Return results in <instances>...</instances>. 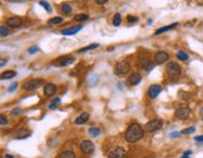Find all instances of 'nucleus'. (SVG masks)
<instances>
[{
	"label": "nucleus",
	"mask_w": 203,
	"mask_h": 158,
	"mask_svg": "<svg viewBox=\"0 0 203 158\" xmlns=\"http://www.w3.org/2000/svg\"><path fill=\"white\" fill-rule=\"evenodd\" d=\"M143 135H144V129H143L142 126L138 124V123L131 124V126L127 128V131H125V133H124L125 141L129 142V143H134V142L140 141L142 138H143Z\"/></svg>",
	"instance_id": "nucleus-1"
},
{
	"label": "nucleus",
	"mask_w": 203,
	"mask_h": 158,
	"mask_svg": "<svg viewBox=\"0 0 203 158\" xmlns=\"http://www.w3.org/2000/svg\"><path fill=\"white\" fill-rule=\"evenodd\" d=\"M75 62V59L74 56H69V55H64V56H59L55 60H53V65L55 67H68L70 64H73Z\"/></svg>",
	"instance_id": "nucleus-2"
},
{
	"label": "nucleus",
	"mask_w": 203,
	"mask_h": 158,
	"mask_svg": "<svg viewBox=\"0 0 203 158\" xmlns=\"http://www.w3.org/2000/svg\"><path fill=\"white\" fill-rule=\"evenodd\" d=\"M129 70H131V64H129V62L122 60V62H119V63L116 65V68H114V74L118 75V77H123V75H125Z\"/></svg>",
	"instance_id": "nucleus-3"
},
{
	"label": "nucleus",
	"mask_w": 203,
	"mask_h": 158,
	"mask_svg": "<svg viewBox=\"0 0 203 158\" xmlns=\"http://www.w3.org/2000/svg\"><path fill=\"white\" fill-rule=\"evenodd\" d=\"M176 117L178 118V119H188V118L191 117V109L186 106V104H181L177 109H176Z\"/></svg>",
	"instance_id": "nucleus-4"
},
{
	"label": "nucleus",
	"mask_w": 203,
	"mask_h": 158,
	"mask_svg": "<svg viewBox=\"0 0 203 158\" xmlns=\"http://www.w3.org/2000/svg\"><path fill=\"white\" fill-rule=\"evenodd\" d=\"M165 72H167L172 78H178L181 75V73H182V69H181V67L177 63L169 62L167 64V67H165Z\"/></svg>",
	"instance_id": "nucleus-5"
},
{
	"label": "nucleus",
	"mask_w": 203,
	"mask_h": 158,
	"mask_svg": "<svg viewBox=\"0 0 203 158\" xmlns=\"http://www.w3.org/2000/svg\"><path fill=\"white\" fill-rule=\"evenodd\" d=\"M43 84H44V81H43V79H31V81H28V82L23 85V88H24V90L31 92V90H36L38 88H40Z\"/></svg>",
	"instance_id": "nucleus-6"
},
{
	"label": "nucleus",
	"mask_w": 203,
	"mask_h": 158,
	"mask_svg": "<svg viewBox=\"0 0 203 158\" xmlns=\"http://www.w3.org/2000/svg\"><path fill=\"white\" fill-rule=\"evenodd\" d=\"M163 121L162 119H153V121H149L144 126V129L147 132H156V131H159L162 127H163Z\"/></svg>",
	"instance_id": "nucleus-7"
},
{
	"label": "nucleus",
	"mask_w": 203,
	"mask_h": 158,
	"mask_svg": "<svg viewBox=\"0 0 203 158\" xmlns=\"http://www.w3.org/2000/svg\"><path fill=\"white\" fill-rule=\"evenodd\" d=\"M125 156H127V152L122 147L112 148L108 152V157L109 158H125Z\"/></svg>",
	"instance_id": "nucleus-8"
},
{
	"label": "nucleus",
	"mask_w": 203,
	"mask_h": 158,
	"mask_svg": "<svg viewBox=\"0 0 203 158\" xmlns=\"http://www.w3.org/2000/svg\"><path fill=\"white\" fill-rule=\"evenodd\" d=\"M169 59V54L164 50H159L154 54V60H156V64H163L165 63Z\"/></svg>",
	"instance_id": "nucleus-9"
},
{
	"label": "nucleus",
	"mask_w": 203,
	"mask_h": 158,
	"mask_svg": "<svg viewBox=\"0 0 203 158\" xmlns=\"http://www.w3.org/2000/svg\"><path fill=\"white\" fill-rule=\"evenodd\" d=\"M79 147H80V151L84 154H90V153H93V151H94V143L91 141H83Z\"/></svg>",
	"instance_id": "nucleus-10"
},
{
	"label": "nucleus",
	"mask_w": 203,
	"mask_h": 158,
	"mask_svg": "<svg viewBox=\"0 0 203 158\" xmlns=\"http://www.w3.org/2000/svg\"><path fill=\"white\" fill-rule=\"evenodd\" d=\"M22 24H23V20L19 16H11L6 20V25L10 28H19L22 27Z\"/></svg>",
	"instance_id": "nucleus-11"
},
{
	"label": "nucleus",
	"mask_w": 203,
	"mask_h": 158,
	"mask_svg": "<svg viewBox=\"0 0 203 158\" xmlns=\"http://www.w3.org/2000/svg\"><path fill=\"white\" fill-rule=\"evenodd\" d=\"M162 92V87L160 85H158V84H153V85H151L149 88H148V92H147V94H148V97L149 98H157L158 97V94Z\"/></svg>",
	"instance_id": "nucleus-12"
},
{
	"label": "nucleus",
	"mask_w": 203,
	"mask_h": 158,
	"mask_svg": "<svg viewBox=\"0 0 203 158\" xmlns=\"http://www.w3.org/2000/svg\"><path fill=\"white\" fill-rule=\"evenodd\" d=\"M140 81H142V75L139 73H137V72L131 73V74H129V77H128V83L131 85H137V84L140 83Z\"/></svg>",
	"instance_id": "nucleus-13"
},
{
	"label": "nucleus",
	"mask_w": 203,
	"mask_h": 158,
	"mask_svg": "<svg viewBox=\"0 0 203 158\" xmlns=\"http://www.w3.org/2000/svg\"><path fill=\"white\" fill-rule=\"evenodd\" d=\"M139 65H140V68L145 69L147 72H149V70H151V69H152L156 64L151 62V59H149V58H140V60H139Z\"/></svg>",
	"instance_id": "nucleus-14"
},
{
	"label": "nucleus",
	"mask_w": 203,
	"mask_h": 158,
	"mask_svg": "<svg viewBox=\"0 0 203 158\" xmlns=\"http://www.w3.org/2000/svg\"><path fill=\"white\" fill-rule=\"evenodd\" d=\"M28 137H30V131H28L25 128H22L14 133V139H25Z\"/></svg>",
	"instance_id": "nucleus-15"
},
{
	"label": "nucleus",
	"mask_w": 203,
	"mask_h": 158,
	"mask_svg": "<svg viewBox=\"0 0 203 158\" xmlns=\"http://www.w3.org/2000/svg\"><path fill=\"white\" fill-rule=\"evenodd\" d=\"M55 92H57V85L53 84V83H47L44 85V95L45 97H51L55 94Z\"/></svg>",
	"instance_id": "nucleus-16"
},
{
	"label": "nucleus",
	"mask_w": 203,
	"mask_h": 158,
	"mask_svg": "<svg viewBox=\"0 0 203 158\" xmlns=\"http://www.w3.org/2000/svg\"><path fill=\"white\" fill-rule=\"evenodd\" d=\"M82 29H83V27H82V25L73 27V28L64 29V30L62 31V34H63V35H65V36H70V35H74V34H77V33H78V31H80Z\"/></svg>",
	"instance_id": "nucleus-17"
},
{
	"label": "nucleus",
	"mask_w": 203,
	"mask_h": 158,
	"mask_svg": "<svg viewBox=\"0 0 203 158\" xmlns=\"http://www.w3.org/2000/svg\"><path fill=\"white\" fill-rule=\"evenodd\" d=\"M88 119H89V113L84 112V113H82L79 117H77V118H75L74 123H75L77 126H82V124L87 123V121H88Z\"/></svg>",
	"instance_id": "nucleus-18"
},
{
	"label": "nucleus",
	"mask_w": 203,
	"mask_h": 158,
	"mask_svg": "<svg viewBox=\"0 0 203 158\" xmlns=\"http://www.w3.org/2000/svg\"><path fill=\"white\" fill-rule=\"evenodd\" d=\"M178 25V23H172L171 25H167V27H162V28H159L158 30H156V35H159V34H162V33H164V31H168V30H172L173 28H176Z\"/></svg>",
	"instance_id": "nucleus-19"
},
{
	"label": "nucleus",
	"mask_w": 203,
	"mask_h": 158,
	"mask_svg": "<svg viewBox=\"0 0 203 158\" xmlns=\"http://www.w3.org/2000/svg\"><path fill=\"white\" fill-rule=\"evenodd\" d=\"M99 45H100V44H98V43H93V44L87 45V47H84V48H80V49L78 50V53H85V52H89V50H93V49H95V48H99Z\"/></svg>",
	"instance_id": "nucleus-20"
},
{
	"label": "nucleus",
	"mask_w": 203,
	"mask_h": 158,
	"mask_svg": "<svg viewBox=\"0 0 203 158\" xmlns=\"http://www.w3.org/2000/svg\"><path fill=\"white\" fill-rule=\"evenodd\" d=\"M60 23H63V18H60V16H54V18H51V19H49L48 20V25H57V24H60Z\"/></svg>",
	"instance_id": "nucleus-21"
},
{
	"label": "nucleus",
	"mask_w": 203,
	"mask_h": 158,
	"mask_svg": "<svg viewBox=\"0 0 203 158\" xmlns=\"http://www.w3.org/2000/svg\"><path fill=\"white\" fill-rule=\"evenodd\" d=\"M58 158H75V154H74V152H73V151H63L58 156Z\"/></svg>",
	"instance_id": "nucleus-22"
},
{
	"label": "nucleus",
	"mask_w": 203,
	"mask_h": 158,
	"mask_svg": "<svg viewBox=\"0 0 203 158\" xmlns=\"http://www.w3.org/2000/svg\"><path fill=\"white\" fill-rule=\"evenodd\" d=\"M176 55H177V58L179 59V60H183V62L188 60V58H189V55H188L186 52H183V50H178Z\"/></svg>",
	"instance_id": "nucleus-23"
},
{
	"label": "nucleus",
	"mask_w": 203,
	"mask_h": 158,
	"mask_svg": "<svg viewBox=\"0 0 203 158\" xmlns=\"http://www.w3.org/2000/svg\"><path fill=\"white\" fill-rule=\"evenodd\" d=\"M15 75H16L15 70H6L2 74V79H10V78H14Z\"/></svg>",
	"instance_id": "nucleus-24"
},
{
	"label": "nucleus",
	"mask_w": 203,
	"mask_h": 158,
	"mask_svg": "<svg viewBox=\"0 0 203 158\" xmlns=\"http://www.w3.org/2000/svg\"><path fill=\"white\" fill-rule=\"evenodd\" d=\"M59 104H60V98H54V99L50 102V104L48 106V108L49 109H55Z\"/></svg>",
	"instance_id": "nucleus-25"
},
{
	"label": "nucleus",
	"mask_w": 203,
	"mask_h": 158,
	"mask_svg": "<svg viewBox=\"0 0 203 158\" xmlns=\"http://www.w3.org/2000/svg\"><path fill=\"white\" fill-rule=\"evenodd\" d=\"M88 133H89L91 137H98V135L100 134V129H99L98 127H91V128H89Z\"/></svg>",
	"instance_id": "nucleus-26"
},
{
	"label": "nucleus",
	"mask_w": 203,
	"mask_h": 158,
	"mask_svg": "<svg viewBox=\"0 0 203 158\" xmlns=\"http://www.w3.org/2000/svg\"><path fill=\"white\" fill-rule=\"evenodd\" d=\"M60 9H62V13H63V14H69V13H71V6H70L69 4H67V3H63L62 6H60Z\"/></svg>",
	"instance_id": "nucleus-27"
},
{
	"label": "nucleus",
	"mask_w": 203,
	"mask_h": 158,
	"mask_svg": "<svg viewBox=\"0 0 203 158\" xmlns=\"http://www.w3.org/2000/svg\"><path fill=\"white\" fill-rule=\"evenodd\" d=\"M120 24H122V16H120V14H116L113 16V25L119 27Z\"/></svg>",
	"instance_id": "nucleus-28"
},
{
	"label": "nucleus",
	"mask_w": 203,
	"mask_h": 158,
	"mask_svg": "<svg viewBox=\"0 0 203 158\" xmlns=\"http://www.w3.org/2000/svg\"><path fill=\"white\" fill-rule=\"evenodd\" d=\"M0 35H2V38H5L9 35V29L6 25H2L0 27Z\"/></svg>",
	"instance_id": "nucleus-29"
},
{
	"label": "nucleus",
	"mask_w": 203,
	"mask_h": 158,
	"mask_svg": "<svg viewBox=\"0 0 203 158\" xmlns=\"http://www.w3.org/2000/svg\"><path fill=\"white\" fill-rule=\"evenodd\" d=\"M89 16H88V14H77L75 16H74V20L75 22H83V20H87Z\"/></svg>",
	"instance_id": "nucleus-30"
},
{
	"label": "nucleus",
	"mask_w": 203,
	"mask_h": 158,
	"mask_svg": "<svg viewBox=\"0 0 203 158\" xmlns=\"http://www.w3.org/2000/svg\"><path fill=\"white\" fill-rule=\"evenodd\" d=\"M194 131H196V128H194V127H189V128L183 129V131L181 132V134H189V133H193Z\"/></svg>",
	"instance_id": "nucleus-31"
},
{
	"label": "nucleus",
	"mask_w": 203,
	"mask_h": 158,
	"mask_svg": "<svg viewBox=\"0 0 203 158\" xmlns=\"http://www.w3.org/2000/svg\"><path fill=\"white\" fill-rule=\"evenodd\" d=\"M39 4H40V5H42L44 9H47L49 13L51 11V6L49 5V3H47V2H39Z\"/></svg>",
	"instance_id": "nucleus-32"
},
{
	"label": "nucleus",
	"mask_w": 203,
	"mask_h": 158,
	"mask_svg": "<svg viewBox=\"0 0 203 158\" xmlns=\"http://www.w3.org/2000/svg\"><path fill=\"white\" fill-rule=\"evenodd\" d=\"M38 52H39V48L35 47V45H34V47H30V48L28 49V53H29V54H35V53H38Z\"/></svg>",
	"instance_id": "nucleus-33"
},
{
	"label": "nucleus",
	"mask_w": 203,
	"mask_h": 158,
	"mask_svg": "<svg viewBox=\"0 0 203 158\" xmlns=\"http://www.w3.org/2000/svg\"><path fill=\"white\" fill-rule=\"evenodd\" d=\"M0 124H2V126H6L8 124V119H6V117L4 114L0 115Z\"/></svg>",
	"instance_id": "nucleus-34"
},
{
	"label": "nucleus",
	"mask_w": 203,
	"mask_h": 158,
	"mask_svg": "<svg viewBox=\"0 0 203 158\" xmlns=\"http://www.w3.org/2000/svg\"><path fill=\"white\" fill-rule=\"evenodd\" d=\"M16 87H18V83H11V85H10V87H8V89H6V92H9V93H11V92H14V90L16 89Z\"/></svg>",
	"instance_id": "nucleus-35"
},
{
	"label": "nucleus",
	"mask_w": 203,
	"mask_h": 158,
	"mask_svg": "<svg viewBox=\"0 0 203 158\" xmlns=\"http://www.w3.org/2000/svg\"><path fill=\"white\" fill-rule=\"evenodd\" d=\"M22 113V108H14L13 110H11V114L14 115V117H16V115H19Z\"/></svg>",
	"instance_id": "nucleus-36"
},
{
	"label": "nucleus",
	"mask_w": 203,
	"mask_h": 158,
	"mask_svg": "<svg viewBox=\"0 0 203 158\" xmlns=\"http://www.w3.org/2000/svg\"><path fill=\"white\" fill-rule=\"evenodd\" d=\"M127 22H129V23H136V22H138V18H137V16H127Z\"/></svg>",
	"instance_id": "nucleus-37"
},
{
	"label": "nucleus",
	"mask_w": 203,
	"mask_h": 158,
	"mask_svg": "<svg viewBox=\"0 0 203 158\" xmlns=\"http://www.w3.org/2000/svg\"><path fill=\"white\" fill-rule=\"evenodd\" d=\"M191 154H192V151H187V152H184V154H183L181 158H189Z\"/></svg>",
	"instance_id": "nucleus-38"
},
{
	"label": "nucleus",
	"mask_w": 203,
	"mask_h": 158,
	"mask_svg": "<svg viewBox=\"0 0 203 158\" xmlns=\"http://www.w3.org/2000/svg\"><path fill=\"white\" fill-rule=\"evenodd\" d=\"M194 141H196V142H203V135H197V137H194Z\"/></svg>",
	"instance_id": "nucleus-39"
},
{
	"label": "nucleus",
	"mask_w": 203,
	"mask_h": 158,
	"mask_svg": "<svg viewBox=\"0 0 203 158\" xmlns=\"http://www.w3.org/2000/svg\"><path fill=\"white\" fill-rule=\"evenodd\" d=\"M107 3H108V0H97V4H99V5H104Z\"/></svg>",
	"instance_id": "nucleus-40"
},
{
	"label": "nucleus",
	"mask_w": 203,
	"mask_h": 158,
	"mask_svg": "<svg viewBox=\"0 0 203 158\" xmlns=\"http://www.w3.org/2000/svg\"><path fill=\"white\" fill-rule=\"evenodd\" d=\"M179 135H181V132H172V133H171V137H173V138L179 137Z\"/></svg>",
	"instance_id": "nucleus-41"
},
{
	"label": "nucleus",
	"mask_w": 203,
	"mask_h": 158,
	"mask_svg": "<svg viewBox=\"0 0 203 158\" xmlns=\"http://www.w3.org/2000/svg\"><path fill=\"white\" fill-rule=\"evenodd\" d=\"M6 62H8V59H5V58H3V59H2V64H0V67H4Z\"/></svg>",
	"instance_id": "nucleus-42"
},
{
	"label": "nucleus",
	"mask_w": 203,
	"mask_h": 158,
	"mask_svg": "<svg viewBox=\"0 0 203 158\" xmlns=\"http://www.w3.org/2000/svg\"><path fill=\"white\" fill-rule=\"evenodd\" d=\"M5 157H6V158H15V157H13L11 154H5Z\"/></svg>",
	"instance_id": "nucleus-43"
},
{
	"label": "nucleus",
	"mask_w": 203,
	"mask_h": 158,
	"mask_svg": "<svg viewBox=\"0 0 203 158\" xmlns=\"http://www.w3.org/2000/svg\"><path fill=\"white\" fill-rule=\"evenodd\" d=\"M199 113H201V114H202V115H203V108H202V109H201V112H199Z\"/></svg>",
	"instance_id": "nucleus-44"
}]
</instances>
